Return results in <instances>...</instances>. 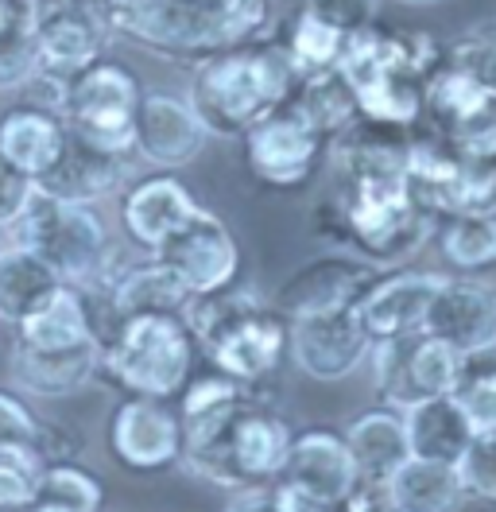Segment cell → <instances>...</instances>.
Listing matches in <instances>:
<instances>
[{
  "label": "cell",
  "instance_id": "obj_42",
  "mask_svg": "<svg viewBox=\"0 0 496 512\" xmlns=\"http://www.w3.org/2000/svg\"><path fill=\"white\" fill-rule=\"evenodd\" d=\"M446 136L454 140V148L462 152L465 160L496 163V101H489L477 117H469L465 125H458Z\"/></svg>",
  "mask_w": 496,
  "mask_h": 512
},
{
  "label": "cell",
  "instance_id": "obj_44",
  "mask_svg": "<svg viewBox=\"0 0 496 512\" xmlns=\"http://www.w3.org/2000/svg\"><path fill=\"white\" fill-rule=\"evenodd\" d=\"M24 194H28V179H24V175H16L8 163L0 160V225H8L12 218H16V210H20Z\"/></svg>",
  "mask_w": 496,
  "mask_h": 512
},
{
  "label": "cell",
  "instance_id": "obj_31",
  "mask_svg": "<svg viewBox=\"0 0 496 512\" xmlns=\"http://www.w3.org/2000/svg\"><path fill=\"white\" fill-rule=\"evenodd\" d=\"M489 101H496V97L485 94L462 66L454 63H438L423 82V117L438 132H454L469 117H477Z\"/></svg>",
  "mask_w": 496,
  "mask_h": 512
},
{
  "label": "cell",
  "instance_id": "obj_16",
  "mask_svg": "<svg viewBox=\"0 0 496 512\" xmlns=\"http://www.w3.org/2000/svg\"><path fill=\"white\" fill-rule=\"evenodd\" d=\"M380 276V268H372L369 260L353 253H330L310 260L303 268H295L283 288L276 291L272 311L283 319H303L318 311H338V307H357V299L365 295L372 280Z\"/></svg>",
  "mask_w": 496,
  "mask_h": 512
},
{
  "label": "cell",
  "instance_id": "obj_33",
  "mask_svg": "<svg viewBox=\"0 0 496 512\" xmlns=\"http://www.w3.org/2000/svg\"><path fill=\"white\" fill-rule=\"evenodd\" d=\"M438 253L465 276L496 268V214H454L434 229Z\"/></svg>",
  "mask_w": 496,
  "mask_h": 512
},
{
  "label": "cell",
  "instance_id": "obj_39",
  "mask_svg": "<svg viewBox=\"0 0 496 512\" xmlns=\"http://www.w3.org/2000/svg\"><path fill=\"white\" fill-rule=\"evenodd\" d=\"M43 470H47L43 450L0 447V509H28L31 501H35Z\"/></svg>",
  "mask_w": 496,
  "mask_h": 512
},
{
  "label": "cell",
  "instance_id": "obj_10",
  "mask_svg": "<svg viewBox=\"0 0 496 512\" xmlns=\"http://www.w3.org/2000/svg\"><path fill=\"white\" fill-rule=\"evenodd\" d=\"M372 381L384 400V408L407 412L434 396H454V384L462 373V353L431 334H411L396 342L372 346Z\"/></svg>",
  "mask_w": 496,
  "mask_h": 512
},
{
  "label": "cell",
  "instance_id": "obj_19",
  "mask_svg": "<svg viewBox=\"0 0 496 512\" xmlns=\"http://www.w3.org/2000/svg\"><path fill=\"white\" fill-rule=\"evenodd\" d=\"M423 334L442 338L446 346L469 357V353L496 346V288L469 280V276H446L434 291L431 311L423 322Z\"/></svg>",
  "mask_w": 496,
  "mask_h": 512
},
{
  "label": "cell",
  "instance_id": "obj_4",
  "mask_svg": "<svg viewBox=\"0 0 496 512\" xmlns=\"http://www.w3.org/2000/svg\"><path fill=\"white\" fill-rule=\"evenodd\" d=\"M113 32L171 59H206L264 32L272 0H105Z\"/></svg>",
  "mask_w": 496,
  "mask_h": 512
},
{
  "label": "cell",
  "instance_id": "obj_11",
  "mask_svg": "<svg viewBox=\"0 0 496 512\" xmlns=\"http://www.w3.org/2000/svg\"><path fill=\"white\" fill-rule=\"evenodd\" d=\"M322 152L326 140L291 105L276 109L272 117L245 132L248 175L268 191H299L303 183H310Z\"/></svg>",
  "mask_w": 496,
  "mask_h": 512
},
{
  "label": "cell",
  "instance_id": "obj_47",
  "mask_svg": "<svg viewBox=\"0 0 496 512\" xmlns=\"http://www.w3.org/2000/svg\"><path fill=\"white\" fill-rule=\"evenodd\" d=\"M334 512H388V501H384V493L380 489H357L349 501H341Z\"/></svg>",
  "mask_w": 496,
  "mask_h": 512
},
{
  "label": "cell",
  "instance_id": "obj_26",
  "mask_svg": "<svg viewBox=\"0 0 496 512\" xmlns=\"http://www.w3.org/2000/svg\"><path fill=\"white\" fill-rule=\"evenodd\" d=\"M380 493L388 509L396 512H462L469 501L458 466L427 462V458H407Z\"/></svg>",
  "mask_w": 496,
  "mask_h": 512
},
{
  "label": "cell",
  "instance_id": "obj_32",
  "mask_svg": "<svg viewBox=\"0 0 496 512\" xmlns=\"http://www.w3.org/2000/svg\"><path fill=\"white\" fill-rule=\"evenodd\" d=\"M287 105H291L322 140H334V136L345 132L353 121H361V117H357V101L349 94V86L341 82L338 70H322V74L299 78L295 97H291Z\"/></svg>",
  "mask_w": 496,
  "mask_h": 512
},
{
  "label": "cell",
  "instance_id": "obj_8",
  "mask_svg": "<svg viewBox=\"0 0 496 512\" xmlns=\"http://www.w3.org/2000/svg\"><path fill=\"white\" fill-rule=\"evenodd\" d=\"M140 82L117 63L97 59L82 74L62 86L55 113L66 132L86 140L109 156H128L136 148V109H140Z\"/></svg>",
  "mask_w": 496,
  "mask_h": 512
},
{
  "label": "cell",
  "instance_id": "obj_49",
  "mask_svg": "<svg viewBox=\"0 0 496 512\" xmlns=\"http://www.w3.org/2000/svg\"><path fill=\"white\" fill-rule=\"evenodd\" d=\"M489 439H493V454H496V431H489Z\"/></svg>",
  "mask_w": 496,
  "mask_h": 512
},
{
  "label": "cell",
  "instance_id": "obj_35",
  "mask_svg": "<svg viewBox=\"0 0 496 512\" xmlns=\"http://www.w3.org/2000/svg\"><path fill=\"white\" fill-rule=\"evenodd\" d=\"M101 481L90 470L74 466V462H51L39 478L31 509L43 512H97L101 509Z\"/></svg>",
  "mask_w": 496,
  "mask_h": 512
},
{
  "label": "cell",
  "instance_id": "obj_2",
  "mask_svg": "<svg viewBox=\"0 0 496 512\" xmlns=\"http://www.w3.org/2000/svg\"><path fill=\"white\" fill-rule=\"evenodd\" d=\"M299 86V74L279 39H248L206 55L194 66L186 105L206 136H245L252 125L283 109Z\"/></svg>",
  "mask_w": 496,
  "mask_h": 512
},
{
  "label": "cell",
  "instance_id": "obj_21",
  "mask_svg": "<svg viewBox=\"0 0 496 512\" xmlns=\"http://www.w3.org/2000/svg\"><path fill=\"white\" fill-rule=\"evenodd\" d=\"M202 206L194 202V194L186 191L183 179L175 175H152L144 183H136L121 206L124 233L144 249L155 253L167 237H175Z\"/></svg>",
  "mask_w": 496,
  "mask_h": 512
},
{
  "label": "cell",
  "instance_id": "obj_1",
  "mask_svg": "<svg viewBox=\"0 0 496 512\" xmlns=\"http://www.w3.org/2000/svg\"><path fill=\"white\" fill-rule=\"evenodd\" d=\"M438 229V218L415 198L407 175H376L341 183L318 206V233L338 253L369 260L372 268L403 264L419 253Z\"/></svg>",
  "mask_w": 496,
  "mask_h": 512
},
{
  "label": "cell",
  "instance_id": "obj_5",
  "mask_svg": "<svg viewBox=\"0 0 496 512\" xmlns=\"http://www.w3.org/2000/svg\"><path fill=\"white\" fill-rule=\"evenodd\" d=\"M194 350L183 315H128L101 346V365L128 396L171 400L194 373Z\"/></svg>",
  "mask_w": 496,
  "mask_h": 512
},
{
  "label": "cell",
  "instance_id": "obj_46",
  "mask_svg": "<svg viewBox=\"0 0 496 512\" xmlns=\"http://www.w3.org/2000/svg\"><path fill=\"white\" fill-rule=\"evenodd\" d=\"M225 512H279V509L272 505L268 485H256V489H237L233 501L225 505Z\"/></svg>",
  "mask_w": 496,
  "mask_h": 512
},
{
  "label": "cell",
  "instance_id": "obj_34",
  "mask_svg": "<svg viewBox=\"0 0 496 512\" xmlns=\"http://www.w3.org/2000/svg\"><path fill=\"white\" fill-rule=\"evenodd\" d=\"M345 39H349V35H341L334 24H326L322 16H314L307 4H303L279 43H283L287 59L295 66V74L307 78V74H322V70H334V66H338Z\"/></svg>",
  "mask_w": 496,
  "mask_h": 512
},
{
  "label": "cell",
  "instance_id": "obj_9",
  "mask_svg": "<svg viewBox=\"0 0 496 512\" xmlns=\"http://www.w3.org/2000/svg\"><path fill=\"white\" fill-rule=\"evenodd\" d=\"M113 35L105 0H31L35 78H47L59 101L62 86L101 59Z\"/></svg>",
  "mask_w": 496,
  "mask_h": 512
},
{
  "label": "cell",
  "instance_id": "obj_13",
  "mask_svg": "<svg viewBox=\"0 0 496 512\" xmlns=\"http://www.w3.org/2000/svg\"><path fill=\"white\" fill-rule=\"evenodd\" d=\"M202 350L210 357L217 373L233 377L245 388H260L276 377L287 353V319L276 315L268 303L245 311L241 319L221 326L214 338L202 342Z\"/></svg>",
  "mask_w": 496,
  "mask_h": 512
},
{
  "label": "cell",
  "instance_id": "obj_12",
  "mask_svg": "<svg viewBox=\"0 0 496 512\" xmlns=\"http://www.w3.org/2000/svg\"><path fill=\"white\" fill-rule=\"evenodd\" d=\"M152 256L183 280L190 295H206V291L229 288L241 280V245L233 229L210 210H198Z\"/></svg>",
  "mask_w": 496,
  "mask_h": 512
},
{
  "label": "cell",
  "instance_id": "obj_50",
  "mask_svg": "<svg viewBox=\"0 0 496 512\" xmlns=\"http://www.w3.org/2000/svg\"><path fill=\"white\" fill-rule=\"evenodd\" d=\"M0 233H4V225H0Z\"/></svg>",
  "mask_w": 496,
  "mask_h": 512
},
{
  "label": "cell",
  "instance_id": "obj_30",
  "mask_svg": "<svg viewBox=\"0 0 496 512\" xmlns=\"http://www.w3.org/2000/svg\"><path fill=\"white\" fill-rule=\"evenodd\" d=\"M16 342L28 346V350H70V346L93 342L78 291L70 288V284L55 291L35 315H28L16 326Z\"/></svg>",
  "mask_w": 496,
  "mask_h": 512
},
{
  "label": "cell",
  "instance_id": "obj_3",
  "mask_svg": "<svg viewBox=\"0 0 496 512\" xmlns=\"http://www.w3.org/2000/svg\"><path fill=\"white\" fill-rule=\"evenodd\" d=\"M438 66V43L427 32L361 28L345 39L338 70L357 101V117L372 125L415 128L423 121V82Z\"/></svg>",
  "mask_w": 496,
  "mask_h": 512
},
{
  "label": "cell",
  "instance_id": "obj_37",
  "mask_svg": "<svg viewBox=\"0 0 496 512\" xmlns=\"http://www.w3.org/2000/svg\"><path fill=\"white\" fill-rule=\"evenodd\" d=\"M454 400L462 404L477 435L496 431V346L465 357L458 384H454Z\"/></svg>",
  "mask_w": 496,
  "mask_h": 512
},
{
  "label": "cell",
  "instance_id": "obj_23",
  "mask_svg": "<svg viewBox=\"0 0 496 512\" xmlns=\"http://www.w3.org/2000/svg\"><path fill=\"white\" fill-rule=\"evenodd\" d=\"M124 179V160L121 156H109L101 148H93L86 140H78L74 132L62 128V148L59 160L51 163L47 175L35 179V187H43L55 198H66V202H97L105 194H113Z\"/></svg>",
  "mask_w": 496,
  "mask_h": 512
},
{
  "label": "cell",
  "instance_id": "obj_18",
  "mask_svg": "<svg viewBox=\"0 0 496 512\" xmlns=\"http://www.w3.org/2000/svg\"><path fill=\"white\" fill-rule=\"evenodd\" d=\"M279 478L291 481L295 489H303L307 497H314L326 509H338L341 501H349L361 489V478H357V466L349 458V447H345V439H341L338 431H330V427L295 431Z\"/></svg>",
  "mask_w": 496,
  "mask_h": 512
},
{
  "label": "cell",
  "instance_id": "obj_43",
  "mask_svg": "<svg viewBox=\"0 0 496 512\" xmlns=\"http://www.w3.org/2000/svg\"><path fill=\"white\" fill-rule=\"evenodd\" d=\"M307 8L314 16H322L326 24H334L341 35H353L376 24V0H307Z\"/></svg>",
  "mask_w": 496,
  "mask_h": 512
},
{
  "label": "cell",
  "instance_id": "obj_6",
  "mask_svg": "<svg viewBox=\"0 0 496 512\" xmlns=\"http://www.w3.org/2000/svg\"><path fill=\"white\" fill-rule=\"evenodd\" d=\"M8 225L16 233L12 245H20V249L39 256L43 264H51L62 284H70V288L86 284L109 260L105 225L90 206L55 198L35 183H28V194Z\"/></svg>",
  "mask_w": 496,
  "mask_h": 512
},
{
  "label": "cell",
  "instance_id": "obj_40",
  "mask_svg": "<svg viewBox=\"0 0 496 512\" xmlns=\"http://www.w3.org/2000/svg\"><path fill=\"white\" fill-rule=\"evenodd\" d=\"M47 435H51L47 423H39V419L31 416L12 392H0V447H35V450H43V458H47V466H51Z\"/></svg>",
  "mask_w": 496,
  "mask_h": 512
},
{
  "label": "cell",
  "instance_id": "obj_7",
  "mask_svg": "<svg viewBox=\"0 0 496 512\" xmlns=\"http://www.w3.org/2000/svg\"><path fill=\"white\" fill-rule=\"evenodd\" d=\"M291 439H295L291 423L279 416L276 400L268 396V384H260V388H252L248 404L229 423V431L214 447L186 458V466L198 478L214 481L221 489H233V493L272 485L287 462Z\"/></svg>",
  "mask_w": 496,
  "mask_h": 512
},
{
  "label": "cell",
  "instance_id": "obj_51",
  "mask_svg": "<svg viewBox=\"0 0 496 512\" xmlns=\"http://www.w3.org/2000/svg\"><path fill=\"white\" fill-rule=\"evenodd\" d=\"M388 512H396V509H388Z\"/></svg>",
  "mask_w": 496,
  "mask_h": 512
},
{
  "label": "cell",
  "instance_id": "obj_24",
  "mask_svg": "<svg viewBox=\"0 0 496 512\" xmlns=\"http://www.w3.org/2000/svg\"><path fill=\"white\" fill-rule=\"evenodd\" d=\"M403 427H407L411 458L446 462V466H458L469 443L477 439V427L469 423V416H465L462 404L454 396H434V400L407 408Z\"/></svg>",
  "mask_w": 496,
  "mask_h": 512
},
{
  "label": "cell",
  "instance_id": "obj_22",
  "mask_svg": "<svg viewBox=\"0 0 496 512\" xmlns=\"http://www.w3.org/2000/svg\"><path fill=\"white\" fill-rule=\"evenodd\" d=\"M345 447L357 466V478L365 489H384L392 474L411 458L407 447V427H403V412L396 408H369L345 427Z\"/></svg>",
  "mask_w": 496,
  "mask_h": 512
},
{
  "label": "cell",
  "instance_id": "obj_41",
  "mask_svg": "<svg viewBox=\"0 0 496 512\" xmlns=\"http://www.w3.org/2000/svg\"><path fill=\"white\" fill-rule=\"evenodd\" d=\"M450 63L462 66L465 74H469L485 94L496 97V32L462 39V43L450 51Z\"/></svg>",
  "mask_w": 496,
  "mask_h": 512
},
{
  "label": "cell",
  "instance_id": "obj_17",
  "mask_svg": "<svg viewBox=\"0 0 496 512\" xmlns=\"http://www.w3.org/2000/svg\"><path fill=\"white\" fill-rule=\"evenodd\" d=\"M442 280L446 276H438V272H415V268L376 276L353 307L365 338L376 346V342H396V338L423 334L431 299L434 291L442 288Z\"/></svg>",
  "mask_w": 496,
  "mask_h": 512
},
{
  "label": "cell",
  "instance_id": "obj_15",
  "mask_svg": "<svg viewBox=\"0 0 496 512\" xmlns=\"http://www.w3.org/2000/svg\"><path fill=\"white\" fill-rule=\"evenodd\" d=\"M109 447L117 462L136 474H155L175 462H183V423L167 400L152 396H128L113 412L109 423Z\"/></svg>",
  "mask_w": 496,
  "mask_h": 512
},
{
  "label": "cell",
  "instance_id": "obj_45",
  "mask_svg": "<svg viewBox=\"0 0 496 512\" xmlns=\"http://www.w3.org/2000/svg\"><path fill=\"white\" fill-rule=\"evenodd\" d=\"M268 493H272V505H276L279 512H334V509H326V505H318L314 497H307L303 489H295L291 481H283V478L272 481Z\"/></svg>",
  "mask_w": 496,
  "mask_h": 512
},
{
  "label": "cell",
  "instance_id": "obj_48",
  "mask_svg": "<svg viewBox=\"0 0 496 512\" xmlns=\"http://www.w3.org/2000/svg\"><path fill=\"white\" fill-rule=\"evenodd\" d=\"M400 4H415V8H423V4H438V0H400Z\"/></svg>",
  "mask_w": 496,
  "mask_h": 512
},
{
  "label": "cell",
  "instance_id": "obj_14",
  "mask_svg": "<svg viewBox=\"0 0 496 512\" xmlns=\"http://www.w3.org/2000/svg\"><path fill=\"white\" fill-rule=\"evenodd\" d=\"M369 350L372 342L365 338L353 307L318 311V315L287 322V353L295 357V365L310 381L334 384L353 377L361 369V361L369 357Z\"/></svg>",
  "mask_w": 496,
  "mask_h": 512
},
{
  "label": "cell",
  "instance_id": "obj_36",
  "mask_svg": "<svg viewBox=\"0 0 496 512\" xmlns=\"http://www.w3.org/2000/svg\"><path fill=\"white\" fill-rule=\"evenodd\" d=\"M35 78L31 0H0V90Z\"/></svg>",
  "mask_w": 496,
  "mask_h": 512
},
{
  "label": "cell",
  "instance_id": "obj_38",
  "mask_svg": "<svg viewBox=\"0 0 496 512\" xmlns=\"http://www.w3.org/2000/svg\"><path fill=\"white\" fill-rule=\"evenodd\" d=\"M434 214H438V222L454 218V214H496V163L462 156L454 179L446 183V191L434 206Z\"/></svg>",
  "mask_w": 496,
  "mask_h": 512
},
{
  "label": "cell",
  "instance_id": "obj_27",
  "mask_svg": "<svg viewBox=\"0 0 496 512\" xmlns=\"http://www.w3.org/2000/svg\"><path fill=\"white\" fill-rule=\"evenodd\" d=\"M105 276H109L121 322L128 315H183L186 299H190L183 280L155 256L144 264H124L121 272H109V260H105Z\"/></svg>",
  "mask_w": 496,
  "mask_h": 512
},
{
  "label": "cell",
  "instance_id": "obj_29",
  "mask_svg": "<svg viewBox=\"0 0 496 512\" xmlns=\"http://www.w3.org/2000/svg\"><path fill=\"white\" fill-rule=\"evenodd\" d=\"M59 288H66L59 272L51 264H43L35 253L20 249V245L0 249V319L20 326Z\"/></svg>",
  "mask_w": 496,
  "mask_h": 512
},
{
  "label": "cell",
  "instance_id": "obj_20",
  "mask_svg": "<svg viewBox=\"0 0 496 512\" xmlns=\"http://www.w3.org/2000/svg\"><path fill=\"white\" fill-rule=\"evenodd\" d=\"M206 148V128L186 105V97L175 94H144L136 109V148L155 167H183L198 160Z\"/></svg>",
  "mask_w": 496,
  "mask_h": 512
},
{
  "label": "cell",
  "instance_id": "obj_25",
  "mask_svg": "<svg viewBox=\"0 0 496 512\" xmlns=\"http://www.w3.org/2000/svg\"><path fill=\"white\" fill-rule=\"evenodd\" d=\"M62 148V121L59 113L39 109V105H20L0 121V160L16 175L35 183L39 175L51 171Z\"/></svg>",
  "mask_w": 496,
  "mask_h": 512
},
{
  "label": "cell",
  "instance_id": "obj_28",
  "mask_svg": "<svg viewBox=\"0 0 496 512\" xmlns=\"http://www.w3.org/2000/svg\"><path fill=\"white\" fill-rule=\"evenodd\" d=\"M97 365H101L97 342L70 346V350H28L16 342L12 350V373L35 396H66L90 381Z\"/></svg>",
  "mask_w": 496,
  "mask_h": 512
}]
</instances>
